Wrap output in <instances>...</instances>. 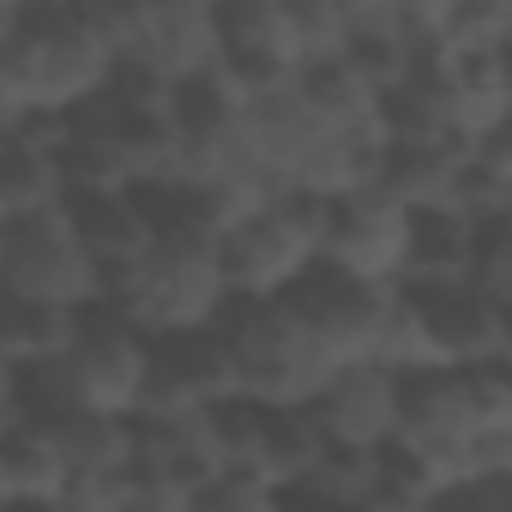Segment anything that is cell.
Masks as SVG:
<instances>
[{
    "mask_svg": "<svg viewBox=\"0 0 512 512\" xmlns=\"http://www.w3.org/2000/svg\"><path fill=\"white\" fill-rule=\"evenodd\" d=\"M512 7L506 0H434V61L446 55H506Z\"/></svg>",
    "mask_w": 512,
    "mask_h": 512,
    "instance_id": "cell-21",
    "label": "cell"
},
{
    "mask_svg": "<svg viewBox=\"0 0 512 512\" xmlns=\"http://www.w3.org/2000/svg\"><path fill=\"white\" fill-rule=\"evenodd\" d=\"M13 410L31 416V422H61V416H73V410H79V392H73L67 362L49 356V362L13 368Z\"/></svg>",
    "mask_w": 512,
    "mask_h": 512,
    "instance_id": "cell-26",
    "label": "cell"
},
{
    "mask_svg": "<svg viewBox=\"0 0 512 512\" xmlns=\"http://www.w3.org/2000/svg\"><path fill=\"white\" fill-rule=\"evenodd\" d=\"M0 253H7V217H0Z\"/></svg>",
    "mask_w": 512,
    "mask_h": 512,
    "instance_id": "cell-34",
    "label": "cell"
},
{
    "mask_svg": "<svg viewBox=\"0 0 512 512\" xmlns=\"http://www.w3.org/2000/svg\"><path fill=\"white\" fill-rule=\"evenodd\" d=\"M0 512H31V506H13V500H0Z\"/></svg>",
    "mask_w": 512,
    "mask_h": 512,
    "instance_id": "cell-32",
    "label": "cell"
},
{
    "mask_svg": "<svg viewBox=\"0 0 512 512\" xmlns=\"http://www.w3.org/2000/svg\"><path fill=\"white\" fill-rule=\"evenodd\" d=\"M386 296H392V284H362V278H350L338 266H308V278L290 290V308L314 326V338L338 362H368Z\"/></svg>",
    "mask_w": 512,
    "mask_h": 512,
    "instance_id": "cell-12",
    "label": "cell"
},
{
    "mask_svg": "<svg viewBox=\"0 0 512 512\" xmlns=\"http://www.w3.org/2000/svg\"><path fill=\"white\" fill-rule=\"evenodd\" d=\"M73 320L67 308H49V302H31V296H13L0 290V362L7 368H25V362H49L73 344Z\"/></svg>",
    "mask_w": 512,
    "mask_h": 512,
    "instance_id": "cell-20",
    "label": "cell"
},
{
    "mask_svg": "<svg viewBox=\"0 0 512 512\" xmlns=\"http://www.w3.org/2000/svg\"><path fill=\"white\" fill-rule=\"evenodd\" d=\"M476 296L512 308V217H494V223H476V247H470V278H464Z\"/></svg>",
    "mask_w": 512,
    "mask_h": 512,
    "instance_id": "cell-27",
    "label": "cell"
},
{
    "mask_svg": "<svg viewBox=\"0 0 512 512\" xmlns=\"http://www.w3.org/2000/svg\"><path fill=\"white\" fill-rule=\"evenodd\" d=\"M187 512H284V494H272L266 482H253L241 470H223L187 500Z\"/></svg>",
    "mask_w": 512,
    "mask_h": 512,
    "instance_id": "cell-28",
    "label": "cell"
},
{
    "mask_svg": "<svg viewBox=\"0 0 512 512\" xmlns=\"http://www.w3.org/2000/svg\"><path fill=\"white\" fill-rule=\"evenodd\" d=\"M61 205V169L49 151H31L19 139L0 145V217H31V211H49Z\"/></svg>",
    "mask_w": 512,
    "mask_h": 512,
    "instance_id": "cell-23",
    "label": "cell"
},
{
    "mask_svg": "<svg viewBox=\"0 0 512 512\" xmlns=\"http://www.w3.org/2000/svg\"><path fill=\"white\" fill-rule=\"evenodd\" d=\"M211 25H217V67L229 73L241 97H260V91L302 79L284 0H223V7H211Z\"/></svg>",
    "mask_w": 512,
    "mask_h": 512,
    "instance_id": "cell-8",
    "label": "cell"
},
{
    "mask_svg": "<svg viewBox=\"0 0 512 512\" xmlns=\"http://www.w3.org/2000/svg\"><path fill=\"white\" fill-rule=\"evenodd\" d=\"M61 488H67V458L55 446V428L13 416L0 428V500L31 506V512H55Z\"/></svg>",
    "mask_w": 512,
    "mask_h": 512,
    "instance_id": "cell-15",
    "label": "cell"
},
{
    "mask_svg": "<svg viewBox=\"0 0 512 512\" xmlns=\"http://www.w3.org/2000/svg\"><path fill=\"white\" fill-rule=\"evenodd\" d=\"M0 290L49 302V308H67V314H85V308L103 302V272L91 266V253L79 247V235H73V223H67L61 205L7 223Z\"/></svg>",
    "mask_w": 512,
    "mask_h": 512,
    "instance_id": "cell-5",
    "label": "cell"
},
{
    "mask_svg": "<svg viewBox=\"0 0 512 512\" xmlns=\"http://www.w3.org/2000/svg\"><path fill=\"white\" fill-rule=\"evenodd\" d=\"M223 398H235V374H229V350L211 326L151 338V374H145L133 416H187V410H211Z\"/></svg>",
    "mask_w": 512,
    "mask_h": 512,
    "instance_id": "cell-11",
    "label": "cell"
},
{
    "mask_svg": "<svg viewBox=\"0 0 512 512\" xmlns=\"http://www.w3.org/2000/svg\"><path fill=\"white\" fill-rule=\"evenodd\" d=\"M368 362H380V368H392V374L440 368V362H434V344H428V326H422L416 302H410L398 284H392V296H386V314H380V332H374Z\"/></svg>",
    "mask_w": 512,
    "mask_h": 512,
    "instance_id": "cell-24",
    "label": "cell"
},
{
    "mask_svg": "<svg viewBox=\"0 0 512 512\" xmlns=\"http://www.w3.org/2000/svg\"><path fill=\"white\" fill-rule=\"evenodd\" d=\"M470 247H476V223L464 211H410V247L398 284H464Z\"/></svg>",
    "mask_w": 512,
    "mask_h": 512,
    "instance_id": "cell-18",
    "label": "cell"
},
{
    "mask_svg": "<svg viewBox=\"0 0 512 512\" xmlns=\"http://www.w3.org/2000/svg\"><path fill=\"white\" fill-rule=\"evenodd\" d=\"M320 434L308 422V410H266L260 404V422H253V446H247V470L253 482H266L272 494H296L302 476L314 470L320 458Z\"/></svg>",
    "mask_w": 512,
    "mask_h": 512,
    "instance_id": "cell-17",
    "label": "cell"
},
{
    "mask_svg": "<svg viewBox=\"0 0 512 512\" xmlns=\"http://www.w3.org/2000/svg\"><path fill=\"white\" fill-rule=\"evenodd\" d=\"M103 302L127 314L145 338H175V332H205L229 290L217 272V241H175L157 235L139 260L115 278H103Z\"/></svg>",
    "mask_w": 512,
    "mask_h": 512,
    "instance_id": "cell-4",
    "label": "cell"
},
{
    "mask_svg": "<svg viewBox=\"0 0 512 512\" xmlns=\"http://www.w3.org/2000/svg\"><path fill=\"white\" fill-rule=\"evenodd\" d=\"M211 332L229 350V374H235V398L266 404V410H308V398L332 380V368H344L314 326L290 308V296H266V302H223V314L211 320Z\"/></svg>",
    "mask_w": 512,
    "mask_h": 512,
    "instance_id": "cell-2",
    "label": "cell"
},
{
    "mask_svg": "<svg viewBox=\"0 0 512 512\" xmlns=\"http://www.w3.org/2000/svg\"><path fill=\"white\" fill-rule=\"evenodd\" d=\"M404 247H410V211L380 193L374 181L356 193H338L326 205L320 229V266H338L362 284H398L404 278Z\"/></svg>",
    "mask_w": 512,
    "mask_h": 512,
    "instance_id": "cell-7",
    "label": "cell"
},
{
    "mask_svg": "<svg viewBox=\"0 0 512 512\" xmlns=\"http://www.w3.org/2000/svg\"><path fill=\"white\" fill-rule=\"evenodd\" d=\"M398 380L380 362H344L332 368V380L308 398V422L326 446H350V452H386L398 434Z\"/></svg>",
    "mask_w": 512,
    "mask_h": 512,
    "instance_id": "cell-10",
    "label": "cell"
},
{
    "mask_svg": "<svg viewBox=\"0 0 512 512\" xmlns=\"http://www.w3.org/2000/svg\"><path fill=\"white\" fill-rule=\"evenodd\" d=\"M13 19H19V7H13V0H0V43H7V31H13Z\"/></svg>",
    "mask_w": 512,
    "mask_h": 512,
    "instance_id": "cell-31",
    "label": "cell"
},
{
    "mask_svg": "<svg viewBox=\"0 0 512 512\" xmlns=\"http://www.w3.org/2000/svg\"><path fill=\"white\" fill-rule=\"evenodd\" d=\"M121 512H163V506H121Z\"/></svg>",
    "mask_w": 512,
    "mask_h": 512,
    "instance_id": "cell-33",
    "label": "cell"
},
{
    "mask_svg": "<svg viewBox=\"0 0 512 512\" xmlns=\"http://www.w3.org/2000/svg\"><path fill=\"white\" fill-rule=\"evenodd\" d=\"M61 211H67V223H73L79 247L91 253V266H97L103 278L127 272V266L139 260V253L151 247V223H145V211H139L133 187L67 193V199H61Z\"/></svg>",
    "mask_w": 512,
    "mask_h": 512,
    "instance_id": "cell-14",
    "label": "cell"
},
{
    "mask_svg": "<svg viewBox=\"0 0 512 512\" xmlns=\"http://www.w3.org/2000/svg\"><path fill=\"white\" fill-rule=\"evenodd\" d=\"M464 157L470 145H386L374 187L392 193L404 211H452Z\"/></svg>",
    "mask_w": 512,
    "mask_h": 512,
    "instance_id": "cell-16",
    "label": "cell"
},
{
    "mask_svg": "<svg viewBox=\"0 0 512 512\" xmlns=\"http://www.w3.org/2000/svg\"><path fill=\"white\" fill-rule=\"evenodd\" d=\"M13 416H19V410H13V368L0 362V428H7Z\"/></svg>",
    "mask_w": 512,
    "mask_h": 512,
    "instance_id": "cell-29",
    "label": "cell"
},
{
    "mask_svg": "<svg viewBox=\"0 0 512 512\" xmlns=\"http://www.w3.org/2000/svg\"><path fill=\"white\" fill-rule=\"evenodd\" d=\"M55 428V446L67 458V476H115L133 464V422L127 416H103V410H73Z\"/></svg>",
    "mask_w": 512,
    "mask_h": 512,
    "instance_id": "cell-19",
    "label": "cell"
},
{
    "mask_svg": "<svg viewBox=\"0 0 512 512\" xmlns=\"http://www.w3.org/2000/svg\"><path fill=\"white\" fill-rule=\"evenodd\" d=\"M380 488V452H350V446H320L314 470L302 476V500H320V506H368Z\"/></svg>",
    "mask_w": 512,
    "mask_h": 512,
    "instance_id": "cell-22",
    "label": "cell"
},
{
    "mask_svg": "<svg viewBox=\"0 0 512 512\" xmlns=\"http://www.w3.org/2000/svg\"><path fill=\"white\" fill-rule=\"evenodd\" d=\"M61 362L73 374L79 410H103V416H127L133 422L145 374H151V338L127 314H115L109 302L85 308L73 320V344L61 350Z\"/></svg>",
    "mask_w": 512,
    "mask_h": 512,
    "instance_id": "cell-6",
    "label": "cell"
},
{
    "mask_svg": "<svg viewBox=\"0 0 512 512\" xmlns=\"http://www.w3.org/2000/svg\"><path fill=\"white\" fill-rule=\"evenodd\" d=\"M284 512H356V506H320V500H302V494H284ZM368 512V506H362Z\"/></svg>",
    "mask_w": 512,
    "mask_h": 512,
    "instance_id": "cell-30",
    "label": "cell"
},
{
    "mask_svg": "<svg viewBox=\"0 0 512 512\" xmlns=\"http://www.w3.org/2000/svg\"><path fill=\"white\" fill-rule=\"evenodd\" d=\"M284 13H290L302 73L320 67V61H344V49H350V0H284Z\"/></svg>",
    "mask_w": 512,
    "mask_h": 512,
    "instance_id": "cell-25",
    "label": "cell"
},
{
    "mask_svg": "<svg viewBox=\"0 0 512 512\" xmlns=\"http://www.w3.org/2000/svg\"><path fill=\"white\" fill-rule=\"evenodd\" d=\"M434 344L440 368H482V362H512V308L476 296L470 284H398Z\"/></svg>",
    "mask_w": 512,
    "mask_h": 512,
    "instance_id": "cell-9",
    "label": "cell"
},
{
    "mask_svg": "<svg viewBox=\"0 0 512 512\" xmlns=\"http://www.w3.org/2000/svg\"><path fill=\"white\" fill-rule=\"evenodd\" d=\"M115 61H139L151 67L169 91L181 79H199L205 67H217V25L205 0H175V7H133V37Z\"/></svg>",
    "mask_w": 512,
    "mask_h": 512,
    "instance_id": "cell-13",
    "label": "cell"
},
{
    "mask_svg": "<svg viewBox=\"0 0 512 512\" xmlns=\"http://www.w3.org/2000/svg\"><path fill=\"white\" fill-rule=\"evenodd\" d=\"M115 67V49L103 43L91 7L73 0H31L19 7L7 43H0V97L19 115L25 109H79L103 91Z\"/></svg>",
    "mask_w": 512,
    "mask_h": 512,
    "instance_id": "cell-1",
    "label": "cell"
},
{
    "mask_svg": "<svg viewBox=\"0 0 512 512\" xmlns=\"http://www.w3.org/2000/svg\"><path fill=\"white\" fill-rule=\"evenodd\" d=\"M326 205H332V199L302 193V187H278L272 199L247 205V211L217 235L223 290H229L235 302L290 296V290L308 278V266H320Z\"/></svg>",
    "mask_w": 512,
    "mask_h": 512,
    "instance_id": "cell-3",
    "label": "cell"
}]
</instances>
